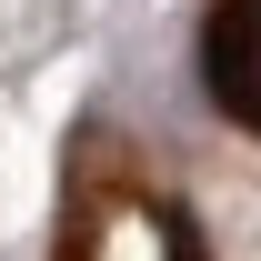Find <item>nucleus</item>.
I'll list each match as a JSON object with an SVG mask.
<instances>
[{"instance_id":"obj_1","label":"nucleus","mask_w":261,"mask_h":261,"mask_svg":"<svg viewBox=\"0 0 261 261\" xmlns=\"http://www.w3.org/2000/svg\"><path fill=\"white\" fill-rule=\"evenodd\" d=\"M61 261H211L191 201L161 171H141L121 130H81L61 181Z\"/></svg>"},{"instance_id":"obj_2","label":"nucleus","mask_w":261,"mask_h":261,"mask_svg":"<svg viewBox=\"0 0 261 261\" xmlns=\"http://www.w3.org/2000/svg\"><path fill=\"white\" fill-rule=\"evenodd\" d=\"M201 91L231 130L261 141V0H211L201 10Z\"/></svg>"}]
</instances>
